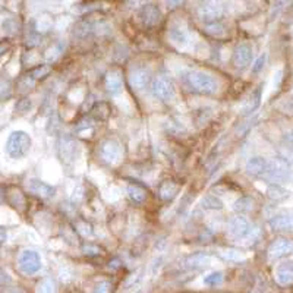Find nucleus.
I'll use <instances>...</instances> for the list:
<instances>
[{
  "mask_svg": "<svg viewBox=\"0 0 293 293\" xmlns=\"http://www.w3.org/2000/svg\"><path fill=\"white\" fill-rule=\"evenodd\" d=\"M183 82L191 91L198 93V94L213 96L218 91L217 79L204 71H188L183 75Z\"/></svg>",
  "mask_w": 293,
  "mask_h": 293,
  "instance_id": "1",
  "label": "nucleus"
},
{
  "mask_svg": "<svg viewBox=\"0 0 293 293\" xmlns=\"http://www.w3.org/2000/svg\"><path fill=\"white\" fill-rule=\"evenodd\" d=\"M292 177V167L287 160L281 157H275L273 160H268V167L265 175L262 176L264 180L271 182L273 185H281L287 182Z\"/></svg>",
  "mask_w": 293,
  "mask_h": 293,
  "instance_id": "2",
  "label": "nucleus"
},
{
  "mask_svg": "<svg viewBox=\"0 0 293 293\" xmlns=\"http://www.w3.org/2000/svg\"><path fill=\"white\" fill-rule=\"evenodd\" d=\"M33 145V139L25 131H14L6 141V153L12 158L25 157Z\"/></svg>",
  "mask_w": 293,
  "mask_h": 293,
  "instance_id": "3",
  "label": "nucleus"
},
{
  "mask_svg": "<svg viewBox=\"0 0 293 293\" xmlns=\"http://www.w3.org/2000/svg\"><path fill=\"white\" fill-rule=\"evenodd\" d=\"M151 91L154 97L163 101H170L176 97V88L173 81L166 75H158L151 82Z\"/></svg>",
  "mask_w": 293,
  "mask_h": 293,
  "instance_id": "4",
  "label": "nucleus"
},
{
  "mask_svg": "<svg viewBox=\"0 0 293 293\" xmlns=\"http://www.w3.org/2000/svg\"><path fill=\"white\" fill-rule=\"evenodd\" d=\"M41 258L39 252L33 251V249H25L22 251L18 258V267H20L21 273L25 275H34L41 270Z\"/></svg>",
  "mask_w": 293,
  "mask_h": 293,
  "instance_id": "5",
  "label": "nucleus"
},
{
  "mask_svg": "<svg viewBox=\"0 0 293 293\" xmlns=\"http://www.w3.org/2000/svg\"><path fill=\"white\" fill-rule=\"evenodd\" d=\"M252 230V226L249 223V220L243 215H236L233 217L229 224H227V233L234 240H246L248 236Z\"/></svg>",
  "mask_w": 293,
  "mask_h": 293,
  "instance_id": "6",
  "label": "nucleus"
},
{
  "mask_svg": "<svg viewBox=\"0 0 293 293\" xmlns=\"http://www.w3.org/2000/svg\"><path fill=\"white\" fill-rule=\"evenodd\" d=\"M100 156L109 164H117L122 158V145L116 139H106L100 145Z\"/></svg>",
  "mask_w": 293,
  "mask_h": 293,
  "instance_id": "7",
  "label": "nucleus"
},
{
  "mask_svg": "<svg viewBox=\"0 0 293 293\" xmlns=\"http://www.w3.org/2000/svg\"><path fill=\"white\" fill-rule=\"evenodd\" d=\"M129 84L134 90L144 91L151 84V71L145 66H137L129 74Z\"/></svg>",
  "mask_w": 293,
  "mask_h": 293,
  "instance_id": "8",
  "label": "nucleus"
},
{
  "mask_svg": "<svg viewBox=\"0 0 293 293\" xmlns=\"http://www.w3.org/2000/svg\"><path fill=\"white\" fill-rule=\"evenodd\" d=\"M252 53H254V49L251 44H248V43L237 44L233 50V58H232V63H233L234 68L245 69L252 60Z\"/></svg>",
  "mask_w": 293,
  "mask_h": 293,
  "instance_id": "9",
  "label": "nucleus"
},
{
  "mask_svg": "<svg viewBox=\"0 0 293 293\" xmlns=\"http://www.w3.org/2000/svg\"><path fill=\"white\" fill-rule=\"evenodd\" d=\"M221 15H223V6L214 2H205L198 8V18L205 22V25L217 22L218 18H221Z\"/></svg>",
  "mask_w": 293,
  "mask_h": 293,
  "instance_id": "10",
  "label": "nucleus"
},
{
  "mask_svg": "<svg viewBox=\"0 0 293 293\" xmlns=\"http://www.w3.org/2000/svg\"><path fill=\"white\" fill-rule=\"evenodd\" d=\"M138 18L141 21V24L145 27V28H153L156 27L157 24L161 20V11L158 9V6L153 5V3H148V5H144L139 12H138Z\"/></svg>",
  "mask_w": 293,
  "mask_h": 293,
  "instance_id": "11",
  "label": "nucleus"
},
{
  "mask_svg": "<svg viewBox=\"0 0 293 293\" xmlns=\"http://www.w3.org/2000/svg\"><path fill=\"white\" fill-rule=\"evenodd\" d=\"M210 264H211V256L204 252L188 255L180 261V267L183 270H201L208 267Z\"/></svg>",
  "mask_w": 293,
  "mask_h": 293,
  "instance_id": "12",
  "label": "nucleus"
},
{
  "mask_svg": "<svg viewBox=\"0 0 293 293\" xmlns=\"http://www.w3.org/2000/svg\"><path fill=\"white\" fill-rule=\"evenodd\" d=\"M293 252V242L289 239L280 237L275 239L273 243L268 246V256L271 259H278L283 256H287L289 254Z\"/></svg>",
  "mask_w": 293,
  "mask_h": 293,
  "instance_id": "13",
  "label": "nucleus"
},
{
  "mask_svg": "<svg viewBox=\"0 0 293 293\" xmlns=\"http://www.w3.org/2000/svg\"><path fill=\"white\" fill-rule=\"evenodd\" d=\"M27 188L33 195L43 198V199L52 198L56 194V189L52 185H49V183H46L40 179H30L28 183H27Z\"/></svg>",
  "mask_w": 293,
  "mask_h": 293,
  "instance_id": "14",
  "label": "nucleus"
},
{
  "mask_svg": "<svg viewBox=\"0 0 293 293\" xmlns=\"http://www.w3.org/2000/svg\"><path fill=\"white\" fill-rule=\"evenodd\" d=\"M274 278L280 286L293 284V261H284L278 264L274 271Z\"/></svg>",
  "mask_w": 293,
  "mask_h": 293,
  "instance_id": "15",
  "label": "nucleus"
},
{
  "mask_svg": "<svg viewBox=\"0 0 293 293\" xmlns=\"http://www.w3.org/2000/svg\"><path fill=\"white\" fill-rule=\"evenodd\" d=\"M267 167H268V160L264 158V157H252L248 160L246 166H245V170L246 173L252 177H259L262 179V176L265 175L267 172Z\"/></svg>",
  "mask_w": 293,
  "mask_h": 293,
  "instance_id": "16",
  "label": "nucleus"
},
{
  "mask_svg": "<svg viewBox=\"0 0 293 293\" xmlns=\"http://www.w3.org/2000/svg\"><path fill=\"white\" fill-rule=\"evenodd\" d=\"M104 85H106V90L109 94H112V96L119 94L123 88V79H122L120 71H117V69L109 71L106 74V78H104Z\"/></svg>",
  "mask_w": 293,
  "mask_h": 293,
  "instance_id": "17",
  "label": "nucleus"
},
{
  "mask_svg": "<svg viewBox=\"0 0 293 293\" xmlns=\"http://www.w3.org/2000/svg\"><path fill=\"white\" fill-rule=\"evenodd\" d=\"M60 157L63 161L66 163H72L77 158V153H78V145L77 142L71 137H63L60 141Z\"/></svg>",
  "mask_w": 293,
  "mask_h": 293,
  "instance_id": "18",
  "label": "nucleus"
},
{
  "mask_svg": "<svg viewBox=\"0 0 293 293\" xmlns=\"http://www.w3.org/2000/svg\"><path fill=\"white\" fill-rule=\"evenodd\" d=\"M270 227L274 232H292L293 230V215L292 214H277L270 218Z\"/></svg>",
  "mask_w": 293,
  "mask_h": 293,
  "instance_id": "19",
  "label": "nucleus"
},
{
  "mask_svg": "<svg viewBox=\"0 0 293 293\" xmlns=\"http://www.w3.org/2000/svg\"><path fill=\"white\" fill-rule=\"evenodd\" d=\"M261 98H262V87H256L254 91L251 93V96L248 97V100L245 101L243 107H242V115L243 116H248V115H252L255 110L259 107L261 104Z\"/></svg>",
  "mask_w": 293,
  "mask_h": 293,
  "instance_id": "20",
  "label": "nucleus"
},
{
  "mask_svg": "<svg viewBox=\"0 0 293 293\" xmlns=\"http://www.w3.org/2000/svg\"><path fill=\"white\" fill-rule=\"evenodd\" d=\"M179 191H180V186L176 182H173V180H164L158 186V196L163 201H172L179 194Z\"/></svg>",
  "mask_w": 293,
  "mask_h": 293,
  "instance_id": "21",
  "label": "nucleus"
},
{
  "mask_svg": "<svg viewBox=\"0 0 293 293\" xmlns=\"http://www.w3.org/2000/svg\"><path fill=\"white\" fill-rule=\"evenodd\" d=\"M170 40H172V43L177 46L179 49H185L186 46H188V43H189V36H188V31L185 30V28H182V27H179V25H175V27H172L170 28Z\"/></svg>",
  "mask_w": 293,
  "mask_h": 293,
  "instance_id": "22",
  "label": "nucleus"
},
{
  "mask_svg": "<svg viewBox=\"0 0 293 293\" xmlns=\"http://www.w3.org/2000/svg\"><path fill=\"white\" fill-rule=\"evenodd\" d=\"M255 208V199L251 196H240L239 199H236L233 202V210L239 215L251 213Z\"/></svg>",
  "mask_w": 293,
  "mask_h": 293,
  "instance_id": "23",
  "label": "nucleus"
},
{
  "mask_svg": "<svg viewBox=\"0 0 293 293\" xmlns=\"http://www.w3.org/2000/svg\"><path fill=\"white\" fill-rule=\"evenodd\" d=\"M93 33H96V24L91 21H81L74 30V36L77 39H87Z\"/></svg>",
  "mask_w": 293,
  "mask_h": 293,
  "instance_id": "24",
  "label": "nucleus"
},
{
  "mask_svg": "<svg viewBox=\"0 0 293 293\" xmlns=\"http://www.w3.org/2000/svg\"><path fill=\"white\" fill-rule=\"evenodd\" d=\"M220 258H223L224 261H227V262H242V261H245V254L242 252V251H239V249H234V248H229V249H221L220 252Z\"/></svg>",
  "mask_w": 293,
  "mask_h": 293,
  "instance_id": "25",
  "label": "nucleus"
},
{
  "mask_svg": "<svg viewBox=\"0 0 293 293\" xmlns=\"http://www.w3.org/2000/svg\"><path fill=\"white\" fill-rule=\"evenodd\" d=\"M204 31L208 34V36H211V37H214V39H221V37H224L226 34H227V30H226V27H224V24H221V22H213V24H207L205 27H204Z\"/></svg>",
  "mask_w": 293,
  "mask_h": 293,
  "instance_id": "26",
  "label": "nucleus"
},
{
  "mask_svg": "<svg viewBox=\"0 0 293 293\" xmlns=\"http://www.w3.org/2000/svg\"><path fill=\"white\" fill-rule=\"evenodd\" d=\"M199 205L204 208V210H221L224 205H223V201L220 199V198H217L215 195H205L202 199H201V202H199Z\"/></svg>",
  "mask_w": 293,
  "mask_h": 293,
  "instance_id": "27",
  "label": "nucleus"
},
{
  "mask_svg": "<svg viewBox=\"0 0 293 293\" xmlns=\"http://www.w3.org/2000/svg\"><path fill=\"white\" fill-rule=\"evenodd\" d=\"M63 52H65V43H63V41H58V43H55L50 49L46 50L44 58H46V60H47L49 63H52V62H56V60L62 56Z\"/></svg>",
  "mask_w": 293,
  "mask_h": 293,
  "instance_id": "28",
  "label": "nucleus"
},
{
  "mask_svg": "<svg viewBox=\"0 0 293 293\" xmlns=\"http://www.w3.org/2000/svg\"><path fill=\"white\" fill-rule=\"evenodd\" d=\"M267 195L273 201H283L289 196V191H286L281 185H270L267 189Z\"/></svg>",
  "mask_w": 293,
  "mask_h": 293,
  "instance_id": "29",
  "label": "nucleus"
},
{
  "mask_svg": "<svg viewBox=\"0 0 293 293\" xmlns=\"http://www.w3.org/2000/svg\"><path fill=\"white\" fill-rule=\"evenodd\" d=\"M128 195L135 204H142L147 199V191L138 185H131L128 186Z\"/></svg>",
  "mask_w": 293,
  "mask_h": 293,
  "instance_id": "30",
  "label": "nucleus"
},
{
  "mask_svg": "<svg viewBox=\"0 0 293 293\" xmlns=\"http://www.w3.org/2000/svg\"><path fill=\"white\" fill-rule=\"evenodd\" d=\"M37 293H58V286L53 278H43L37 286Z\"/></svg>",
  "mask_w": 293,
  "mask_h": 293,
  "instance_id": "31",
  "label": "nucleus"
},
{
  "mask_svg": "<svg viewBox=\"0 0 293 293\" xmlns=\"http://www.w3.org/2000/svg\"><path fill=\"white\" fill-rule=\"evenodd\" d=\"M224 280V274L223 271H213V273H208L204 277V284L205 286H218L221 284Z\"/></svg>",
  "mask_w": 293,
  "mask_h": 293,
  "instance_id": "32",
  "label": "nucleus"
},
{
  "mask_svg": "<svg viewBox=\"0 0 293 293\" xmlns=\"http://www.w3.org/2000/svg\"><path fill=\"white\" fill-rule=\"evenodd\" d=\"M50 71H52V68L49 66V65H40L37 68H34L31 72H28L27 75L30 77V78H33L34 81H37V79L44 78L46 75H49L50 74Z\"/></svg>",
  "mask_w": 293,
  "mask_h": 293,
  "instance_id": "33",
  "label": "nucleus"
},
{
  "mask_svg": "<svg viewBox=\"0 0 293 293\" xmlns=\"http://www.w3.org/2000/svg\"><path fill=\"white\" fill-rule=\"evenodd\" d=\"M3 30H5L6 34L14 36L20 31V22L15 18H8V20L3 21Z\"/></svg>",
  "mask_w": 293,
  "mask_h": 293,
  "instance_id": "34",
  "label": "nucleus"
},
{
  "mask_svg": "<svg viewBox=\"0 0 293 293\" xmlns=\"http://www.w3.org/2000/svg\"><path fill=\"white\" fill-rule=\"evenodd\" d=\"M52 28V20L49 17H40L36 22V33H46Z\"/></svg>",
  "mask_w": 293,
  "mask_h": 293,
  "instance_id": "35",
  "label": "nucleus"
},
{
  "mask_svg": "<svg viewBox=\"0 0 293 293\" xmlns=\"http://www.w3.org/2000/svg\"><path fill=\"white\" fill-rule=\"evenodd\" d=\"M112 287H113L112 281H109V280H100V281H97L94 284L93 293H110L112 292Z\"/></svg>",
  "mask_w": 293,
  "mask_h": 293,
  "instance_id": "36",
  "label": "nucleus"
},
{
  "mask_svg": "<svg viewBox=\"0 0 293 293\" xmlns=\"http://www.w3.org/2000/svg\"><path fill=\"white\" fill-rule=\"evenodd\" d=\"M31 107H33V101L30 98H22L17 104V112L18 113H27V112L31 110Z\"/></svg>",
  "mask_w": 293,
  "mask_h": 293,
  "instance_id": "37",
  "label": "nucleus"
},
{
  "mask_svg": "<svg viewBox=\"0 0 293 293\" xmlns=\"http://www.w3.org/2000/svg\"><path fill=\"white\" fill-rule=\"evenodd\" d=\"M265 60H267V53H262V55H259L258 58L255 59L254 65H252V72L254 74H258V72H261L264 69Z\"/></svg>",
  "mask_w": 293,
  "mask_h": 293,
  "instance_id": "38",
  "label": "nucleus"
},
{
  "mask_svg": "<svg viewBox=\"0 0 293 293\" xmlns=\"http://www.w3.org/2000/svg\"><path fill=\"white\" fill-rule=\"evenodd\" d=\"M82 252L85 255H88V256H96L101 252V249L98 248L97 245H93V243H88V245H85L84 248H82Z\"/></svg>",
  "mask_w": 293,
  "mask_h": 293,
  "instance_id": "39",
  "label": "nucleus"
},
{
  "mask_svg": "<svg viewBox=\"0 0 293 293\" xmlns=\"http://www.w3.org/2000/svg\"><path fill=\"white\" fill-rule=\"evenodd\" d=\"M12 281V278H11V275L8 273H5L3 270H0V287L2 286H6V284H9Z\"/></svg>",
  "mask_w": 293,
  "mask_h": 293,
  "instance_id": "40",
  "label": "nucleus"
},
{
  "mask_svg": "<svg viewBox=\"0 0 293 293\" xmlns=\"http://www.w3.org/2000/svg\"><path fill=\"white\" fill-rule=\"evenodd\" d=\"M8 240V232H6V229L5 227H2L0 226V245L2 243H5Z\"/></svg>",
  "mask_w": 293,
  "mask_h": 293,
  "instance_id": "41",
  "label": "nucleus"
},
{
  "mask_svg": "<svg viewBox=\"0 0 293 293\" xmlns=\"http://www.w3.org/2000/svg\"><path fill=\"white\" fill-rule=\"evenodd\" d=\"M9 50V44L8 43H0V58Z\"/></svg>",
  "mask_w": 293,
  "mask_h": 293,
  "instance_id": "42",
  "label": "nucleus"
},
{
  "mask_svg": "<svg viewBox=\"0 0 293 293\" xmlns=\"http://www.w3.org/2000/svg\"><path fill=\"white\" fill-rule=\"evenodd\" d=\"M290 104H292V106H293V96H292V98H290Z\"/></svg>",
  "mask_w": 293,
  "mask_h": 293,
  "instance_id": "43",
  "label": "nucleus"
},
{
  "mask_svg": "<svg viewBox=\"0 0 293 293\" xmlns=\"http://www.w3.org/2000/svg\"><path fill=\"white\" fill-rule=\"evenodd\" d=\"M290 134H292V135H293V129H292V131H290Z\"/></svg>",
  "mask_w": 293,
  "mask_h": 293,
  "instance_id": "44",
  "label": "nucleus"
}]
</instances>
